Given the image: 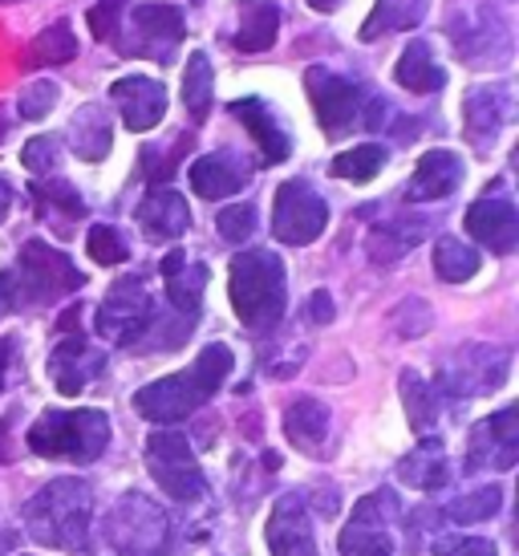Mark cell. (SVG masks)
Listing matches in <instances>:
<instances>
[{
	"instance_id": "f907efd6",
	"label": "cell",
	"mask_w": 519,
	"mask_h": 556,
	"mask_svg": "<svg viewBox=\"0 0 519 556\" xmlns=\"http://www.w3.org/2000/svg\"><path fill=\"white\" fill-rule=\"evenodd\" d=\"M4 135H9V114H4V106H0V142H4Z\"/></svg>"
},
{
	"instance_id": "74e56055",
	"label": "cell",
	"mask_w": 519,
	"mask_h": 556,
	"mask_svg": "<svg viewBox=\"0 0 519 556\" xmlns=\"http://www.w3.org/2000/svg\"><path fill=\"white\" fill-rule=\"evenodd\" d=\"M86 248H90V261H98V264H126L130 261V244H126L123 232H118V228H110V224L90 228Z\"/></svg>"
},
{
	"instance_id": "4dcf8cb0",
	"label": "cell",
	"mask_w": 519,
	"mask_h": 556,
	"mask_svg": "<svg viewBox=\"0 0 519 556\" xmlns=\"http://www.w3.org/2000/svg\"><path fill=\"white\" fill-rule=\"evenodd\" d=\"M212 93H215L212 62H207V53H195L187 62V74H183V106L195 123H203L212 114Z\"/></svg>"
},
{
	"instance_id": "5b68a950",
	"label": "cell",
	"mask_w": 519,
	"mask_h": 556,
	"mask_svg": "<svg viewBox=\"0 0 519 556\" xmlns=\"http://www.w3.org/2000/svg\"><path fill=\"white\" fill-rule=\"evenodd\" d=\"M110 443L106 410H46L29 427V447L41 459L93 464Z\"/></svg>"
},
{
	"instance_id": "7bdbcfd3",
	"label": "cell",
	"mask_w": 519,
	"mask_h": 556,
	"mask_svg": "<svg viewBox=\"0 0 519 556\" xmlns=\"http://www.w3.org/2000/svg\"><path fill=\"white\" fill-rule=\"evenodd\" d=\"M21 118H46L49 110L58 106V86L53 81H33V86H25L21 90Z\"/></svg>"
},
{
	"instance_id": "b9f144b4",
	"label": "cell",
	"mask_w": 519,
	"mask_h": 556,
	"mask_svg": "<svg viewBox=\"0 0 519 556\" xmlns=\"http://www.w3.org/2000/svg\"><path fill=\"white\" fill-rule=\"evenodd\" d=\"M58 159H62V139H58V135H41V139H33L29 147H25L21 163H25L33 175H49V170L58 167Z\"/></svg>"
},
{
	"instance_id": "cb8c5ba5",
	"label": "cell",
	"mask_w": 519,
	"mask_h": 556,
	"mask_svg": "<svg viewBox=\"0 0 519 556\" xmlns=\"http://www.w3.org/2000/svg\"><path fill=\"white\" fill-rule=\"evenodd\" d=\"M427 236V219L422 216H397L378 224L374 232L366 236V252L374 264H397L406 252H410L418 240Z\"/></svg>"
},
{
	"instance_id": "f35d334b",
	"label": "cell",
	"mask_w": 519,
	"mask_h": 556,
	"mask_svg": "<svg viewBox=\"0 0 519 556\" xmlns=\"http://www.w3.org/2000/svg\"><path fill=\"white\" fill-rule=\"evenodd\" d=\"M215 228L228 244H244L248 236L256 232V207L252 203H228L215 219Z\"/></svg>"
},
{
	"instance_id": "7402d4cb",
	"label": "cell",
	"mask_w": 519,
	"mask_h": 556,
	"mask_svg": "<svg viewBox=\"0 0 519 556\" xmlns=\"http://www.w3.org/2000/svg\"><path fill=\"white\" fill-rule=\"evenodd\" d=\"M159 273L167 280V301L183 317H199V296H203V285H207V268L203 264H187V256L179 248H170Z\"/></svg>"
},
{
	"instance_id": "277c9868",
	"label": "cell",
	"mask_w": 519,
	"mask_h": 556,
	"mask_svg": "<svg viewBox=\"0 0 519 556\" xmlns=\"http://www.w3.org/2000/svg\"><path fill=\"white\" fill-rule=\"evenodd\" d=\"M228 293H231V309L236 317L248 325V329H273L280 317H284V264L276 252H264V248H252V252H240L231 261L228 273Z\"/></svg>"
},
{
	"instance_id": "4fadbf2b",
	"label": "cell",
	"mask_w": 519,
	"mask_h": 556,
	"mask_svg": "<svg viewBox=\"0 0 519 556\" xmlns=\"http://www.w3.org/2000/svg\"><path fill=\"white\" fill-rule=\"evenodd\" d=\"M77 321H81V305H74V309L62 317V329L65 338L62 345L53 350V357H49V374H53V387L62 390L65 399H74V394H81L86 390V382L90 378H98L102 374V350H93L90 341H86V333L77 329Z\"/></svg>"
},
{
	"instance_id": "f546056e",
	"label": "cell",
	"mask_w": 519,
	"mask_h": 556,
	"mask_svg": "<svg viewBox=\"0 0 519 556\" xmlns=\"http://www.w3.org/2000/svg\"><path fill=\"white\" fill-rule=\"evenodd\" d=\"M33 203L46 219H58V224H74V219L86 216V203L74 187L62 184V179H41L33 184Z\"/></svg>"
},
{
	"instance_id": "6da1fadb",
	"label": "cell",
	"mask_w": 519,
	"mask_h": 556,
	"mask_svg": "<svg viewBox=\"0 0 519 556\" xmlns=\"http://www.w3.org/2000/svg\"><path fill=\"white\" fill-rule=\"evenodd\" d=\"M231 374V350L228 345H207L203 354L195 357V366H187L179 374H167V378H159L151 387H142L135 394V406L142 418H151V422H179V418L195 415L199 406L207 399L219 394V387L228 382Z\"/></svg>"
},
{
	"instance_id": "8d00e7d4",
	"label": "cell",
	"mask_w": 519,
	"mask_h": 556,
	"mask_svg": "<svg viewBox=\"0 0 519 556\" xmlns=\"http://www.w3.org/2000/svg\"><path fill=\"white\" fill-rule=\"evenodd\" d=\"M402 402H406V418H410V427L418 434L430 431V422H434V390L430 382H422L414 370H402Z\"/></svg>"
},
{
	"instance_id": "c3c4849f",
	"label": "cell",
	"mask_w": 519,
	"mask_h": 556,
	"mask_svg": "<svg viewBox=\"0 0 519 556\" xmlns=\"http://www.w3.org/2000/svg\"><path fill=\"white\" fill-rule=\"evenodd\" d=\"M9 357H13V341H0V390H4V374H9Z\"/></svg>"
},
{
	"instance_id": "2e32d148",
	"label": "cell",
	"mask_w": 519,
	"mask_h": 556,
	"mask_svg": "<svg viewBox=\"0 0 519 556\" xmlns=\"http://www.w3.org/2000/svg\"><path fill=\"white\" fill-rule=\"evenodd\" d=\"M264 541L273 556H317V541H313V525H308V511L301 495H280L276 500L268 528H264Z\"/></svg>"
},
{
	"instance_id": "e0dca14e",
	"label": "cell",
	"mask_w": 519,
	"mask_h": 556,
	"mask_svg": "<svg viewBox=\"0 0 519 556\" xmlns=\"http://www.w3.org/2000/svg\"><path fill=\"white\" fill-rule=\"evenodd\" d=\"M463 118H467V139L474 151H491L511 118V90L507 86H474L463 102Z\"/></svg>"
},
{
	"instance_id": "603a6c76",
	"label": "cell",
	"mask_w": 519,
	"mask_h": 556,
	"mask_svg": "<svg viewBox=\"0 0 519 556\" xmlns=\"http://www.w3.org/2000/svg\"><path fill=\"white\" fill-rule=\"evenodd\" d=\"M187 175H191V187H195L199 200H228L236 191H244V184H248V170L231 155L195 159V163L187 167Z\"/></svg>"
},
{
	"instance_id": "3957f363",
	"label": "cell",
	"mask_w": 519,
	"mask_h": 556,
	"mask_svg": "<svg viewBox=\"0 0 519 556\" xmlns=\"http://www.w3.org/2000/svg\"><path fill=\"white\" fill-rule=\"evenodd\" d=\"M90 520H93V495L86 479H53L29 500L25 525L41 544L81 553L90 544Z\"/></svg>"
},
{
	"instance_id": "ba28073f",
	"label": "cell",
	"mask_w": 519,
	"mask_h": 556,
	"mask_svg": "<svg viewBox=\"0 0 519 556\" xmlns=\"http://www.w3.org/2000/svg\"><path fill=\"white\" fill-rule=\"evenodd\" d=\"M123 49L126 58H151V62H175V49L183 46V13L170 4H138L130 16H123Z\"/></svg>"
},
{
	"instance_id": "8fae6325",
	"label": "cell",
	"mask_w": 519,
	"mask_h": 556,
	"mask_svg": "<svg viewBox=\"0 0 519 556\" xmlns=\"http://www.w3.org/2000/svg\"><path fill=\"white\" fill-rule=\"evenodd\" d=\"M394 516L397 495L374 492L353 508L350 525L341 528V553L345 556H394Z\"/></svg>"
},
{
	"instance_id": "44dd1931",
	"label": "cell",
	"mask_w": 519,
	"mask_h": 556,
	"mask_svg": "<svg viewBox=\"0 0 519 556\" xmlns=\"http://www.w3.org/2000/svg\"><path fill=\"white\" fill-rule=\"evenodd\" d=\"M228 110L248 126V135L256 139L260 163H264V167H273V163H284V159H289L292 139L284 135V126L273 118L268 102H260V98H240V102H231Z\"/></svg>"
},
{
	"instance_id": "7dc6e473",
	"label": "cell",
	"mask_w": 519,
	"mask_h": 556,
	"mask_svg": "<svg viewBox=\"0 0 519 556\" xmlns=\"http://www.w3.org/2000/svg\"><path fill=\"white\" fill-rule=\"evenodd\" d=\"M9 207H13V187H9V179H0V219L9 216Z\"/></svg>"
},
{
	"instance_id": "ac0fdd59",
	"label": "cell",
	"mask_w": 519,
	"mask_h": 556,
	"mask_svg": "<svg viewBox=\"0 0 519 556\" xmlns=\"http://www.w3.org/2000/svg\"><path fill=\"white\" fill-rule=\"evenodd\" d=\"M110 98L118 102V110H123V123L130 126L135 135L151 130V126H159V123H163V114H167V90H163L154 78H138V74H130V78H118L114 86H110Z\"/></svg>"
},
{
	"instance_id": "d590c367",
	"label": "cell",
	"mask_w": 519,
	"mask_h": 556,
	"mask_svg": "<svg viewBox=\"0 0 519 556\" xmlns=\"http://www.w3.org/2000/svg\"><path fill=\"white\" fill-rule=\"evenodd\" d=\"M382 167L385 147H378V142H362V147H353V151L333 159V175L337 179H350V184H369Z\"/></svg>"
},
{
	"instance_id": "7a4b0ae2",
	"label": "cell",
	"mask_w": 519,
	"mask_h": 556,
	"mask_svg": "<svg viewBox=\"0 0 519 556\" xmlns=\"http://www.w3.org/2000/svg\"><path fill=\"white\" fill-rule=\"evenodd\" d=\"M86 277L74 268V261L62 248L46 244V240H29L21 248L13 268L0 273V317L29 305H49L62 301L65 293H77Z\"/></svg>"
},
{
	"instance_id": "ffe728a7",
	"label": "cell",
	"mask_w": 519,
	"mask_h": 556,
	"mask_svg": "<svg viewBox=\"0 0 519 556\" xmlns=\"http://www.w3.org/2000/svg\"><path fill=\"white\" fill-rule=\"evenodd\" d=\"M463 184V159L455 151H427V155L418 159V167H414V179L406 187V200L410 203H434V200H446L455 187Z\"/></svg>"
},
{
	"instance_id": "9c48e42d",
	"label": "cell",
	"mask_w": 519,
	"mask_h": 556,
	"mask_svg": "<svg viewBox=\"0 0 519 556\" xmlns=\"http://www.w3.org/2000/svg\"><path fill=\"white\" fill-rule=\"evenodd\" d=\"M329 224V203L305 184V179H289L276 191V212H273V232L280 244H313Z\"/></svg>"
},
{
	"instance_id": "836d02e7",
	"label": "cell",
	"mask_w": 519,
	"mask_h": 556,
	"mask_svg": "<svg viewBox=\"0 0 519 556\" xmlns=\"http://www.w3.org/2000/svg\"><path fill=\"white\" fill-rule=\"evenodd\" d=\"M434 273L451 280V285H463V280H471L479 273V252L471 244L455 240V236H443L434 244Z\"/></svg>"
},
{
	"instance_id": "e575fe53",
	"label": "cell",
	"mask_w": 519,
	"mask_h": 556,
	"mask_svg": "<svg viewBox=\"0 0 519 556\" xmlns=\"http://www.w3.org/2000/svg\"><path fill=\"white\" fill-rule=\"evenodd\" d=\"M276 29H280L276 4H260V9H252V13L244 16V25L231 37V46L240 49V53H264V49L276 41Z\"/></svg>"
},
{
	"instance_id": "f6af8a7d",
	"label": "cell",
	"mask_w": 519,
	"mask_h": 556,
	"mask_svg": "<svg viewBox=\"0 0 519 556\" xmlns=\"http://www.w3.org/2000/svg\"><path fill=\"white\" fill-rule=\"evenodd\" d=\"M434 556H499V553L483 536H451V541L434 544Z\"/></svg>"
},
{
	"instance_id": "8992f818",
	"label": "cell",
	"mask_w": 519,
	"mask_h": 556,
	"mask_svg": "<svg viewBox=\"0 0 519 556\" xmlns=\"http://www.w3.org/2000/svg\"><path fill=\"white\" fill-rule=\"evenodd\" d=\"M106 541L123 556H167L170 520L154 500L126 492L106 516Z\"/></svg>"
},
{
	"instance_id": "1f68e13d",
	"label": "cell",
	"mask_w": 519,
	"mask_h": 556,
	"mask_svg": "<svg viewBox=\"0 0 519 556\" xmlns=\"http://www.w3.org/2000/svg\"><path fill=\"white\" fill-rule=\"evenodd\" d=\"M74 53H77L74 29H69L65 21H53L46 33L33 37L25 65H65V62H74Z\"/></svg>"
},
{
	"instance_id": "484cf974",
	"label": "cell",
	"mask_w": 519,
	"mask_h": 556,
	"mask_svg": "<svg viewBox=\"0 0 519 556\" xmlns=\"http://www.w3.org/2000/svg\"><path fill=\"white\" fill-rule=\"evenodd\" d=\"M397 476H402V483L418 488V492H439V488H446L451 464H446L443 443H439V439H422V443L397 464Z\"/></svg>"
},
{
	"instance_id": "d4e9b609",
	"label": "cell",
	"mask_w": 519,
	"mask_h": 556,
	"mask_svg": "<svg viewBox=\"0 0 519 556\" xmlns=\"http://www.w3.org/2000/svg\"><path fill=\"white\" fill-rule=\"evenodd\" d=\"M284 434L296 451L317 455L325 447V434H329V406L317 399H296L284 410Z\"/></svg>"
},
{
	"instance_id": "f1b7e54d",
	"label": "cell",
	"mask_w": 519,
	"mask_h": 556,
	"mask_svg": "<svg viewBox=\"0 0 519 556\" xmlns=\"http://www.w3.org/2000/svg\"><path fill=\"white\" fill-rule=\"evenodd\" d=\"M69 147H74V155L86 159V163H93V159H106L110 123H106V114H102V106H81V110H77V118L69 123Z\"/></svg>"
},
{
	"instance_id": "7c38bea8",
	"label": "cell",
	"mask_w": 519,
	"mask_h": 556,
	"mask_svg": "<svg viewBox=\"0 0 519 556\" xmlns=\"http://www.w3.org/2000/svg\"><path fill=\"white\" fill-rule=\"evenodd\" d=\"M305 90H308V98H313L317 123H321V130L329 139H341V135H350L353 126L362 123V102H366V93L357 90L353 81L329 74L325 65H313L305 74Z\"/></svg>"
},
{
	"instance_id": "681fc988",
	"label": "cell",
	"mask_w": 519,
	"mask_h": 556,
	"mask_svg": "<svg viewBox=\"0 0 519 556\" xmlns=\"http://www.w3.org/2000/svg\"><path fill=\"white\" fill-rule=\"evenodd\" d=\"M317 13H333V9H341V0H308Z\"/></svg>"
},
{
	"instance_id": "83f0119b",
	"label": "cell",
	"mask_w": 519,
	"mask_h": 556,
	"mask_svg": "<svg viewBox=\"0 0 519 556\" xmlns=\"http://www.w3.org/2000/svg\"><path fill=\"white\" fill-rule=\"evenodd\" d=\"M430 0H378L369 21L362 25V41H378L382 33H402L422 25Z\"/></svg>"
},
{
	"instance_id": "ee69618b",
	"label": "cell",
	"mask_w": 519,
	"mask_h": 556,
	"mask_svg": "<svg viewBox=\"0 0 519 556\" xmlns=\"http://www.w3.org/2000/svg\"><path fill=\"white\" fill-rule=\"evenodd\" d=\"M394 329L402 338H418V333H427L430 329V309L422 301H402L394 313Z\"/></svg>"
},
{
	"instance_id": "30bf717a",
	"label": "cell",
	"mask_w": 519,
	"mask_h": 556,
	"mask_svg": "<svg viewBox=\"0 0 519 556\" xmlns=\"http://www.w3.org/2000/svg\"><path fill=\"white\" fill-rule=\"evenodd\" d=\"M151 325H154V301L138 277L118 280L106 293V301L98 305V333L106 341H114V345H135Z\"/></svg>"
},
{
	"instance_id": "60d3db41",
	"label": "cell",
	"mask_w": 519,
	"mask_h": 556,
	"mask_svg": "<svg viewBox=\"0 0 519 556\" xmlns=\"http://www.w3.org/2000/svg\"><path fill=\"white\" fill-rule=\"evenodd\" d=\"M123 13L126 0H98L90 9V29L98 41H118V29H123Z\"/></svg>"
},
{
	"instance_id": "4316f807",
	"label": "cell",
	"mask_w": 519,
	"mask_h": 556,
	"mask_svg": "<svg viewBox=\"0 0 519 556\" xmlns=\"http://www.w3.org/2000/svg\"><path fill=\"white\" fill-rule=\"evenodd\" d=\"M394 78H397V86H406L410 93H434L446 86V70L434 62V53H430L427 41H410L406 53L397 58Z\"/></svg>"
},
{
	"instance_id": "d6a6232c",
	"label": "cell",
	"mask_w": 519,
	"mask_h": 556,
	"mask_svg": "<svg viewBox=\"0 0 519 556\" xmlns=\"http://www.w3.org/2000/svg\"><path fill=\"white\" fill-rule=\"evenodd\" d=\"M499 508H504V488H499V483H488V488H474V492H467V495H455V500L446 504V516H451L455 525H483V520H491Z\"/></svg>"
},
{
	"instance_id": "9a60e30c",
	"label": "cell",
	"mask_w": 519,
	"mask_h": 556,
	"mask_svg": "<svg viewBox=\"0 0 519 556\" xmlns=\"http://www.w3.org/2000/svg\"><path fill=\"white\" fill-rule=\"evenodd\" d=\"M467 232H471L483 248L499 252V256L516 252V244H519L516 203L504 200V195H499V187H495L491 195H483V200L471 203V212H467Z\"/></svg>"
},
{
	"instance_id": "5bb4252c",
	"label": "cell",
	"mask_w": 519,
	"mask_h": 556,
	"mask_svg": "<svg viewBox=\"0 0 519 556\" xmlns=\"http://www.w3.org/2000/svg\"><path fill=\"white\" fill-rule=\"evenodd\" d=\"M516 459H519V410L516 406H504L499 415H491L488 422H479L471 431L467 467L471 471H483V467L507 471V467H516Z\"/></svg>"
},
{
	"instance_id": "52a82bcc",
	"label": "cell",
	"mask_w": 519,
	"mask_h": 556,
	"mask_svg": "<svg viewBox=\"0 0 519 556\" xmlns=\"http://www.w3.org/2000/svg\"><path fill=\"white\" fill-rule=\"evenodd\" d=\"M147 467H151L154 483L179 500V504H195L207 495V479H203V467H199L195 451L187 443V434L179 431H154L147 439Z\"/></svg>"
},
{
	"instance_id": "bcb514c9",
	"label": "cell",
	"mask_w": 519,
	"mask_h": 556,
	"mask_svg": "<svg viewBox=\"0 0 519 556\" xmlns=\"http://www.w3.org/2000/svg\"><path fill=\"white\" fill-rule=\"evenodd\" d=\"M308 321H313V325L333 321V296H329V293H313V296H308Z\"/></svg>"
},
{
	"instance_id": "d6986e66",
	"label": "cell",
	"mask_w": 519,
	"mask_h": 556,
	"mask_svg": "<svg viewBox=\"0 0 519 556\" xmlns=\"http://www.w3.org/2000/svg\"><path fill=\"white\" fill-rule=\"evenodd\" d=\"M138 228L147 232V240L163 244V240H179L191 228V207L179 191L170 187H154L147 200L138 203Z\"/></svg>"
},
{
	"instance_id": "ab89813d",
	"label": "cell",
	"mask_w": 519,
	"mask_h": 556,
	"mask_svg": "<svg viewBox=\"0 0 519 556\" xmlns=\"http://www.w3.org/2000/svg\"><path fill=\"white\" fill-rule=\"evenodd\" d=\"M187 147H191V135H179V142L170 147L167 155H163V147H147V151H142V175H147L151 184H167L175 163L187 155Z\"/></svg>"
}]
</instances>
